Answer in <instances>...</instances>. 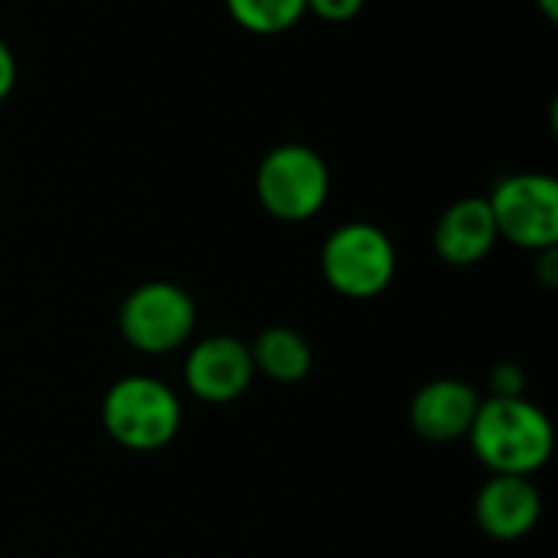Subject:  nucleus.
<instances>
[{
  "mask_svg": "<svg viewBox=\"0 0 558 558\" xmlns=\"http://www.w3.org/2000/svg\"><path fill=\"white\" fill-rule=\"evenodd\" d=\"M474 458L490 474H517L533 477L543 471L556 448V432L549 415L530 402L520 399H481V409L474 415V425L468 432Z\"/></svg>",
  "mask_w": 558,
  "mask_h": 558,
  "instance_id": "nucleus-1",
  "label": "nucleus"
},
{
  "mask_svg": "<svg viewBox=\"0 0 558 558\" xmlns=\"http://www.w3.org/2000/svg\"><path fill=\"white\" fill-rule=\"evenodd\" d=\"M180 425L177 392L154 376H121L101 399V428L128 451H160L180 435Z\"/></svg>",
  "mask_w": 558,
  "mask_h": 558,
  "instance_id": "nucleus-2",
  "label": "nucleus"
},
{
  "mask_svg": "<svg viewBox=\"0 0 558 558\" xmlns=\"http://www.w3.org/2000/svg\"><path fill=\"white\" fill-rule=\"evenodd\" d=\"M255 196L271 219L307 222L330 199V167L324 154L307 144H278L258 160Z\"/></svg>",
  "mask_w": 558,
  "mask_h": 558,
  "instance_id": "nucleus-3",
  "label": "nucleus"
},
{
  "mask_svg": "<svg viewBox=\"0 0 558 558\" xmlns=\"http://www.w3.org/2000/svg\"><path fill=\"white\" fill-rule=\"evenodd\" d=\"M399 268V255L392 239L373 226V222H343L337 226L320 248V271L324 281L350 298V301H369L379 298Z\"/></svg>",
  "mask_w": 558,
  "mask_h": 558,
  "instance_id": "nucleus-4",
  "label": "nucleus"
},
{
  "mask_svg": "<svg viewBox=\"0 0 558 558\" xmlns=\"http://www.w3.org/2000/svg\"><path fill=\"white\" fill-rule=\"evenodd\" d=\"M196 301L173 281H144L118 307L124 343L144 356H167L190 343L196 330Z\"/></svg>",
  "mask_w": 558,
  "mask_h": 558,
  "instance_id": "nucleus-5",
  "label": "nucleus"
},
{
  "mask_svg": "<svg viewBox=\"0 0 558 558\" xmlns=\"http://www.w3.org/2000/svg\"><path fill=\"white\" fill-rule=\"evenodd\" d=\"M497 235L523 252L558 245V180L553 173H510L487 196Z\"/></svg>",
  "mask_w": 558,
  "mask_h": 558,
  "instance_id": "nucleus-6",
  "label": "nucleus"
},
{
  "mask_svg": "<svg viewBox=\"0 0 558 558\" xmlns=\"http://www.w3.org/2000/svg\"><path fill=\"white\" fill-rule=\"evenodd\" d=\"M252 379H255L252 353L242 340H235L229 333L206 337L186 350L183 383L206 405L235 402L239 396H245Z\"/></svg>",
  "mask_w": 558,
  "mask_h": 558,
  "instance_id": "nucleus-7",
  "label": "nucleus"
},
{
  "mask_svg": "<svg viewBox=\"0 0 558 558\" xmlns=\"http://www.w3.org/2000/svg\"><path fill=\"white\" fill-rule=\"evenodd\" d=\"M543 517V494L533 477L517 474H490V481L477 490L474 520L497 543L526 539Z\"/></svg>",
  "mask_w": 558,
  "mask_h": 558,
  "instance_id": "nucleus-8",
  "label": "nucleus"
},
{
  "mask_svg": "<svg viewBox=\"0 0 558 558\" xmlns=\"http://www.w3.org/2000/svg\"><path fill=\"white\" fill-rule=\"evenodd\" d=\"M477 409H481V396L471 383L454 379V376H441V379L425 383L412 396L409 422H412L418 438L435 441V445H448V441L468 438Z\"/></svg>",
  "mask_w": 558,
  "mask_h": 558,
  "instance_id": "nucleus-9",
  "label": "nucleus"
},
{
  "mask_svg": "<svg viewBox=\"0 0 558 558\" xmlns=\"http://www.w3.org/2000/svg\"><path fill=\"white\" fill-rule=\"evenodd\" d=\"M432 242H435V252L445 265L471 268V265L484 262L494 252V245L500 242L487 196L454 199L438 216Z\"/></svg>",
  "mask_w": 558,
  "mask_h": 558,
  "instance_id": "nucleus-10",
  "label": "nucleus"
},
{
  "mask_svg": "<svg viewBox=\"0 0 558 558\" xmlns=\"http://www.w3.org/2000/svg\"><path fill=\"white\" fill-rule=\"evenodd\" d=\"M248 353H252L255 373H262V376H268L271 383H281V386H294V383L307 379L311 366H314L311 343L291 327L262 330L255 337V343L248 347Z\"/></svg>",
  "mask_w": 558,
  "mask_h": 558,
  "instance_id": "nucleus-11",
  "label": "nucleus"
},
{
  "mask_svg": "<svg viewBox=\"0 0 558 558\" xmlns=\"http://www.w3.org/2000/svg\"><path fill=\"white\" fill-rule=\"evenodd\" d=\"M226 10L252 36H281L307 16V0H226Z\"/></svg>",
  "mask_w": 558,
  "mask_h": 558,
  "instance_id": "nucleus-12",
  "label": "nucleus"
},
{
  "mask_svg": "<svg viewBox=\"0 0 558 558\" xmlns=\"http://www.w3.org/2000/svg\"><path fill=\"white\" fill-rule=\"evenodd\" d=\"M490 396L494 399H520L526 392V373L517 363H497L490 369Z\"/></svg>",
  "mask_w": 558,
  "mask_h": 558,
  "instance_id": "nucleus-13",
  "label": "nucleus"
},
{
  "mask_svg": "<svg viewBox=\"0 0 558 558\" xmlns=\"http://www.w3.org/2000/svg\"><path fill=\"white\" fill-rule=\"evenodd\" d=\"M366 0H307V13H314L324 23H350L360 16Z\"/></svg>",
  "mask_w": 558,
  "mask_h": 558,
  "instance_id": "nucleus-14",
  "label": "nucleus"
},
{
  "mask_svg": "<svg viewBox=\"0 0 558 558\" xmlns=\"http://www.w3.org/2000/svg\"><path fill=\"white\" fill-rule=\"evenodd\" d=\"M16 78H20V65H16V56L10 49L7 39H0V105L13 95L16 88Z\"/></svg>",
  "mask_w": 558,
  "mask_h": 558,
  "instance_id": "nucleus-15",
  "label": "nucleus"
},
{
  "mask_svg": "<svg viewBox=\"0 0 558 558\" xmlns=\"http://www.w3.org/2000/svg\"><path fill=\"white\" fill-rule=\"evenodd\" d=\"M539 255V278L546 288H556L558 284V245L556 248H546V252H536Z\"/></svg>",
  "mask_w": 558,
  "mask_h": 558,
  "instance_id": "nucleus-16",
  "label": "nucleus"
},
{
  "mask_svg": "<svg viewBox=\"0 0 558 558\" xmlns=\"http://www.w3.org/2000/svg\"><path fill=\"white\" fill-rule=\"evenodd\" d=\"M539 7V13L549 20V23H558V0H533Z\"/></svg>",
  "mask_w": 558,
  "mask_h": 558,
  "instance_id": "nucleus-17",
  "label": "nucleus"
}]
</instances>
